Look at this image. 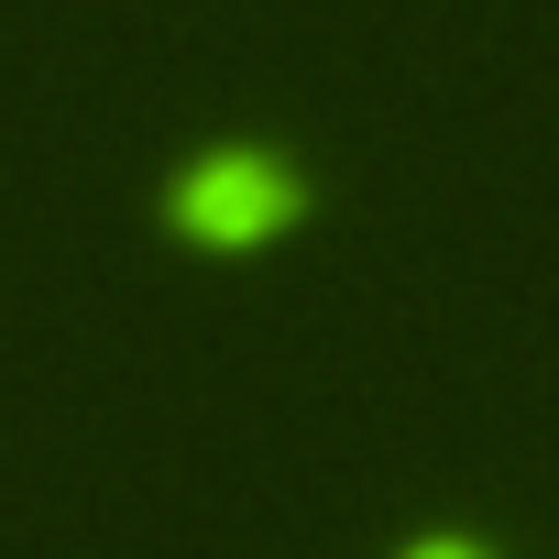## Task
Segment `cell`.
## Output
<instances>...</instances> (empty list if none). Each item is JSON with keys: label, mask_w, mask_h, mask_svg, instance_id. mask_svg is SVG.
Listing matches in <instances>:
<instances>
[{"label": "cell", "mask_w": 559, "mask_h": 559, "mask_svg": "<svg viewBox=\"0 0 559 559\" xmlns=\"http://www.w3.org/2000/svg\"><path fill=\"white\" fill-rule=\"evenodd\" d=\"M176 230L187 241H274L297 209H308V176L274 154V143H198L165 187Z\"/></svg>", "instance_id": "6da1fadb"}, {"label": "cell", "mask_w": 559, "mask_h": 559, "mask_svg": "<svg viewBox=\"0 0 559 559\" xmlns=\"http://www.w3.org/2000/svg\"><path fill=\"white\" fill-rule=\"evenodd\" d=\"M406 559H493V548H483V537H461V526H450V537H417V548H406Z\"/></svg>", "instance_id": "7a4b0ae2"}]
</instances>
